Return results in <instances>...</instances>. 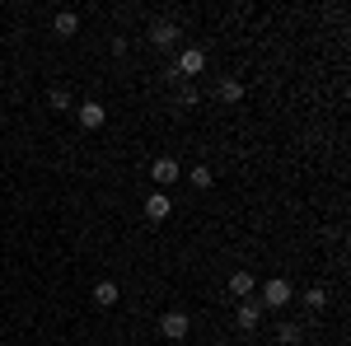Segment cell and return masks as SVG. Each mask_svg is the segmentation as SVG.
<instances>
[{
	"mask_svg": "<svg viewBox=\"0 0 351 346\" xmlns=\"http://www.w3.org/2000/svg\"><path fill=\"white\" fill-rule=\"evenodd\" d=\"M75 122H80L84 132H99V127L108 122V112H104V103L89 99V103H75Z\"/></svg>",
	"mask_w": 351,
	"mask_h": 346,
	"instance_id": "obj_4",
	"label": "cell"
},
{
	"mask_svg": "<svg viewBox=\"0 0 351 346\" xmlns=\"http://www.w3.org/2000/svg\"><path fill=\"white\" fill-rule=\"evenodd\" d=\"M192 187H211V169H206V164L192 169Z\"/></svg>",
	"mask_w": 351,
	"mask_h": 346,
	"instance_id": "obj_17",
	"label": "cell"
},
{
	"mask_svg": "<svg viewBox=\"0 0 351 346\" xmlns=\"http://www.w3.org/2000/svg\"><path fill=\"white\" fill-rule=\"evenodd\" d=\"M169 215H173L169 192H150V197H145V220H155V225H160V220H169Z\"/></svg>",
	"mask_w": 351,
	"mask_h": 346,
	"instance_id": "obj_7",
	"label": "cell"
},
{
	"mask_svg": "<svg viewBox=\"0 0 351 346\" xmlns=\"http://www.w3.org/2000/svg\"><path fill=\"white\" fill-rule=\"evenodd\" d=\"M291 299H295V286H291L286 276H271L267 286H263V299H258V304H263V309H286Z\"/></svg>",
	"mask_w": 351,
	"mask_h": 346,
	"instance_id": "obj_2",
	"label": "cell"
},
{
	"mask_svg": "<svg viewBox=\"0 0 351 346\" xmlns=\"http://www.w3.org/2000/svg\"><path fill=\"white\" fill-rule=\"evenodd\" d=\"M253 291H258L253 271H234V276H230V295H234V299H253Z\"/></svg>",
	"mask_w": 351,
	"mask_h": 346,
	"instance_id": "obj_10",
	"label": "cell"
},
{
	"mask_svg": "<svg viewBox=\"0 0 351 346\" xmlns=\"http://www.w3.org/2000/svg\"><path fill=\"white\" fill-rule=\"evenodd\" d=\"M52 28H56V38H75V33H80V14H75V10H61L52 19Z\"/></svg>",
	"mask_w": 351,
	"mask_h": 346,
	"instance_id": "obj_11",
	"label": "cell"
},
{
	"mask_svg": "<svg viewBox=\"0 0 351 346\" xmlns=\"http://www.w3.org/2000/svg\"><path fill=\"white\" fill-rule=\"evenodd\" d=\"M211 346H234V342H211Z\"/></svg>",
	"mask_w": 351,
	"mask_h": 346,
	"instance_id": "obj_18",
	"label": "cell"
},
{
	"mask_svg": "<svg viewBox=\"0 0 351 346\" xmlns=\"http://www.w3.org/2000/svg\"><path fill=\"white\" fill-rule=\"evenodd\" d=\"M178 38H183V33H178L173 19H155V24H150V42H155V47H173Z\"/></svg>",
	"mask_w": 351,
	"mask_h": 346,
	"instance_id": "obj_6",
	"label": "cell"
},
{
	"mask_svg": "<svg viewBox=\"0 0 351 346\" xmlns=\"http://www.w3.org/2000/svg\"><path fill=\"white\" fill-rule=\"evenodd\" d=\"M234 319H239V328H243V332H253V328L263 323V304H258V299H243V304H239V314H234Z\"/></svg>",
	"mask_w": 351,
	"mask_h": 346,
	"instance_id": "obj_9",
	"label": "cell"
},
{
	"mask_svg": "<svg viewBox=\"0 0 351 346\" xmlns=\"http://www.w3.org/2000/svg\"><path fill=\"white\" fill-rule=\"evenodd\" d=\"M300 299H304L309 309H324V304H328V291H324V286H309V291L300 295Z\"/></svg>",
	"mask_w": 351,
	"mask_h": 346,
	"instance_id": "obj_15",
	"label": "cell"
},
{
	"mask_svg": "<svg viewBox=\"0 0 351 346\" xmlns=\"http://www.w3.org/2000/svg\"><path fill=\"white\" fill-rule=\"evenodd\" d=\"M216 99H220V103H239V99H243V80H239V75H220V80H216Z\"/></svg>",
	"mask_w": 351,
	"mask_h": 346,
	"instance_id": "obj_8",
	"label": "cell"
},
{
	"mask_svg": "<svg viewBox=\"0 0 351 346\" xmlns=\"http://www.w3.org/2000/svg\"><path fill=\"white\" fill-rule=\"evenodd\" d=\"M160 332L169 337V342H183V337L192 332V319L183 314V309H169V314L160 319Z\"/></svg>",
	"mask_w": 351,
	"mask_h": 346,
	"instance_id": "obj_3",
	"label": "cell"
},
{
	"mask_svg": "<svg viewBox=\"0 0 351 346\" xmlns=\"http://www.w3.org/2000/svg\"><path fill=\"white\" fill-rule=\"evenodd\" d=\"M202 71H206V52H202V47H183L178 61L169 66V75H173V80H192V75H202Z\"/></svg>",
	"mask_w": 351,
	"mask_h": 346,
	"instance_id": "obj_1",
	"label": "cell"
},
{
	"mask_svg": "<svg viewBox=\"0 0 351 346\" xmlns=\"http://www.w3.org/2000/svg\"><path fill=\"white\" fill-rule=\"evenodd\" d=\"M94 299H99V309H112V304L122 299V291H117V281H99V286H94Z\"/></svg>",
	"mask_w": 351,
	"mask_h": 346,
	"instance_id": "obj_12",
	"label": "cell"
},
{
	"mask_svg": "<svg viewBox=\"0 0 351 346\" xmlns=\"http://www.w3.org/2000/svg\"><path fill=\"white\" fill-rule=\"evenodd\" d=\"M276 342H281V346H295L300 342V323H281V328H276Z\"/></svg>",
	"mask_w": 351,
	"mask_h": 346,
	"instance_id": "obj_14",
	"label": "cell"
},
{
	"mask_svg": "<svg viewBox=\"0 0 351 346\" xmlns=\"http://www.w3.org/2000/svg\"><path fill=\"white\" fill-rule=\"evenodd\" d=\"M47 103H52L56 112H75V99H71V89H66V84H56L52 94H47Z\"/></svg>",
	"mask_w": 351,
	"mask_h": 346,
	"instance_id": "obj_13",
	"label": "cell"
},
{
	"mask_svg": "<svg viewBox=\"0 0 351 346\" xmlns=\"http://www.w3.org/2000/svg\"><path fill=\"white\" fill-rule=\"evenodd\" d=\"M178 103H183V108H197V103H202V94H197V84H183V89H178Z\"/></svg>",
	"mask_w": 351,
	"mask_h": 346,
	"instance_id": "obj_16",
	"label": "cell"
},
{
	"mask_svg": "<svg viewBox=\"0 0 351 346\" xmlns=\"http://www.w3.org/2000/svg\"><path fill=\"white\" fill-rule=\"evenodd\" d=\"M150 178H155V187H173L178 183V160L173 155H160V160L150 164Z\"/></svg>",
	"mask_w": 351,
	"mask_h": 346,
	"instance_id": "obj_5",
	"label": "cell"
}]
</instances>
